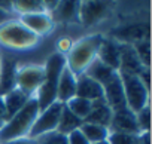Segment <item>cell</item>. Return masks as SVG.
Returning <instances> with one entry per match:
<instances>
[{
    "mask_svg": "<svg viewBox=\"0 0 152 144\" xmlns=\"http://www.w3.org/2000/svg\"><path fill=\"white\" fill-rule=\"evenodd\" d=\"M39 113H40V109H39L37 100L31 97L15 116H12L0 128V144H8L14 140L28 137L30 129Z\"/></svg>",
    "mask_w": 152,
    "mask_h": 144,
    "instance_id": "6da1fadb",
    "label": "cell"
},
{
    "mask_svg": "<svg viewBox=\"0 0 152 144\" xmlns=\"http://www.w3.org/2000/svg\"><path fill=\"white\" fill-rule=\"evenodd\" d=\"M66 65H67L66 56L61 52H55L48 58V61L43 67L45 68L43 82H42V85H40V88L36 92V97H34L37 100L40 111L57 101V86H58L60 76H61Z\"/></svg>",
    "mask_w": 152,
    "mask_h": 144,
    "instance_id": "7a4b0ae2",
    "label": "cell"
},
{
    "mask_svg": "<svg viewBox=\"0 0 152 144\" xmlns=\"http://www.w3.org/2000/svg\"><path fill=\"white\" fill-rule=\"evenodd\" d=\"M102 42L103 37L100 34H93L81 39L70 48L69 55L66 56V62L67 68L75 76L82 75L88 68V65L97 58V52Z\"/></svg>",
    "mask_w": 152,
    "mask_h": 144,
    "instance_id": "3957f363",
    "label": "cell"
},
{
    "mask_svg": "<svg viewBox=\"0 0 152 144\" xmlns=\"http://www.w3.org/2000/svg\"><path fill=\"white\" fill-rule=\"evenodd\" d=\"M36 42L37 36L17 20H11L0 25V43H3L5 46L24 49L33 46Z\"/></svg>",
    "mask_w": 152,
    "mask_h": 144,
    "instance_id": "277c9868",
    "label": "cell"
},
{
    "mask_svg": "<svg viewBox=\"0 0 152 144\" xmlns=\"http://www.w3.org/2000/svg\"><path fill=\"white\" fill-rule=\"evenodd\" d=\"M121 77L125 104L128 110L133 113L140 111L143 107L149 104V91L145 88V85L140 82L139 76L136 75H127V73H118Z\"/></svg>",
    "mask_w": 152,
    "mask_h": 144,
    "instance_id": "5b68a950",
    "label": "cell"
},
{
    "mask_svg": "<svg viewBox=\"0 0 152 144\" xmlns=\"http://www.w3.org/2000/svg\"><path fill=\"white\" fill-rule=\"evenodd\" d=\"M63 106H64V104L55 101V103H52L49 107H46L45 110H42V111L37 114V117H36V120H34V123H33V126H31V129H30L28 138L36 140V138L40 137V135H45V134H49V132L57 131Z\"/></svg>",
    "mask_w": 152,
    "mask_h": 144,
    "instance_id": "8992f818",
    "label": "cell"
},
{
    "mask_svg": "<svg viewBox=\"0 0 152 144\" xmlns=\"http://www.w3.org/2000/svg\"><path fill=\"white\" fill-rule=\"evenodd\" d=\"M45 77V68L40 65H26L18 68L17 71V88L27 94L28 97H33Z\"/></svg>",
    "mask_w": 152,
    "mask_h": 144,
    "instance_id": "52a82bcc",
    "label": "cell"
},
{
    "mask_svg": "<svg viewBox=\"0 0 152 144\" xmlns=\"http://www.w3.org/2000/svg\"><path fill=\"white\" fill-rule=\"evenodd\" d=\"M17 71L18 62L15 58L8 54L0 56V97H5L17 88Z\"/></svg>",
    "mask_w": 152,
    "mask_h": 144,
    "instance_id": "ba28073f",
    "label": "cell"
},
{
    "mask_svg": "<svg viewBox=\"0 0 152 144\" xmlns=\"http://www.w3.org/2000/svg\"><path fill=\"white\" fill-rule=\"evenodd\" d=\"M103 94H104V101L112 109V111H119V110L128 109L127 104H125L124 89H122L121 77H119L118 73L109 82H106L103 85Z\"/></svg>",
    "mask_w": 152,
    "mask_h": 144,
    "instance_id": "9c48e42d",
    "label": "cell"
},
{
    "mask_svg": "<svg viewBox=\"0 0 152 144\" xmlns=\"http://www.w3.org/2000/svg\"><path fill=\"white\" fill-rule=\"evenodd\" d=\"M109 132H121V134H133L139 135V126L136 122V113H133L128 109L113 111L112 120L109 125Z\"/></svg>",
    "mask_w": 152,
    "mask_h": 144,
    "instance_id": "30bf717a",
    "label": "cell"
},
{
    "mask_svg": "<svg viewBox=\"0 0 152 144\" xmlns=\"http://www.w3.org/2000/svg\"><path fill=\"white\" fill-rule=\"evenodd\" d=\"M143 68H146V67H143L140 64V61L133 49V45L131 43H119V70H118V73L139 76Z\"/></svg>",
    "mask_w": 152,
    "mask_h": 144,
    "instance_id": "8fae6325",
    "label": "cell"
},
{
    "mask_svg": "<svg viewBox=\"0 0 152 144\" xmlns=\"http://www.w3.org/2000/svg\"><path fill=\"white\" fill-rule=\"evenodd\" d=\"M76 97L88 100L91 103L103 100L104 98L103 86L97 83L96 80L90 79L88 76L79 75V76H76Z\"/></svg>",
    "mask_w": 152,
    "mask_h": 144,
    "instance_id": "7c38bea8",
    "label": "cell"
},
{
    "mask_svg": "<svg viewBox=\"0 0 152 144\" xmlns=\"http://www.w3.org/2000/svg\"><path fill=\"white\" fill-rule=\"evenodd\" d=\"M107 3L104 2H84L79 3V21L85 27H90L96 22H99L102 18L107 14Z\"/></svg>",
    "mask_w": 152,
    "mask_h": 144,
    "instance_id": "4fadbf2b",
    "label": "cell"
},
{
    "mask_svg": "<svg viewBox=\"0 0 152 144\" xmlns=\"http://www.w3.org/2000/svg\"><path fill=\"white\" fill-rule=\"evenodd\" d=\"M20 22L27 27L33 34L39 36V34H45L49 33L52 28V20L46 12H36V14H27V15H21Z\"/></svg>",
    "mask_w": 152,
    "mask_h": 144,
    "instance_id": "5bb4252c",
    "label": "cell"
},
{
    "mask_svg": "<svg viewBox=\"0 0 152 144\" xmlns=\"http://www.w3.org/2000/svg\"><path fill=\"white\" fill-rule=\"evenodd\" d=\"M75 97H76V76L66 65L57 86V101L61 104H66Z\"/></svg>",
    "mask_w": 152,
    "mask_h": 144,
    "instance_id": "9a60e30c",
    "label": "cell"
},
{
    "mask_svg": "<svg viewBox=\"0 0 152 144\" xmlns=\"http://www.w3.org/2000/svg\"><path fill=\"white\" fill-rule=\"evenodd\" d=\"M97 59H100L103 64L110 67L112 70H119V43L112 39H103L99 52Z\"/></svg>",
    "mask_w": 152,
    "mask_h": 144,
    "instance_id": "2e32d148",
    "label": "cell"
},
{
    "mask_svg": "<svg viewBox=\"0 0 152 144\" xmlns=\"http://www.w3.org/2000/svg\"><path fill=\"white\" fill-rule=\"evenodd\" d=\"M112 109L107 106V103L103 100H99V101H94L93 103V109H91V113L84 119L85 123H96V125H102V126H106L109 129V125H110V120H112Z\"/></svg>",
    "mask_w": 152,
    "mask_h": 144,
    "instance_id": "e0dca14e",
    "label": "cell"
},
{
    "mask_svg": "<svg viewBox=\"0 0 152 144\" xmlns=\"http://www.w3.org/2000/svg\"><path fill=\"white\" fill-rule=\"evenodd\" d=\"M52 22H72L79 20V2H58V6L49 14Z\"/></svg>",
    "mask_w": 152,
    "mask_h": 144,
    "instance_id": "ac0fdd59",
    "label": "cell"
},
{
    "mask_svg": "<svg viewBox=\"0 0 152 144\" xmlns=\"http://www.w3.org/2000/svg\"><path fill=\"white\" fill-rule=\"evenodd\" d=\"M2 98H3V104H5V109H6V117L9 120L12 116H15L26 106V103L31 97H28L27 94H24L23 91H20L18 88H15L11 92H8L5 97H2Z\"/></svg>",
    "mask_w": 152,
    "mask_h": 144,
    "instance_id": "d6986e66",
    "label": "cell"
},
{
    "mask_svg": "<svg viewBox=\"0 0 152 144\" xmlns=\"http://www.w3.org/2000/svg\"><path fill=\"white\" fill-rule=\"evenodd\" d=\"M118 73V71H115V70H112L110 67H107L106 64H103L100 59H94L90 65H88V68L84 71L82 75H85V76H88L90 79H93V80H96L97 83H100L102 86L106 83V82H109L115 75Z\"/></svg>",
    "mask_w": 152,
    "mask_h": 144,
    "instance_id": "ffe728a7",
    "label": "cell"
},
{
    "mask_svg": "<svg viewBox=\"0 0 152 144\" xmlns=\"http://www.w3.org/2000/svg\"><path fill=\"white\" fill-rule=\"evenodd\" d=\"M82 123H84L82 119H79L78 116H75L66 106H63L60 122H58V126H57V132H60V134H63V135L67 137L70 132L78 131L82 126Z\"/></svg>",
    "mask_w": 152,
    "mask_h": 144,
    "instance_id": "44dd1931",
    "label": "cell"
},
{
    "mask_svg": "<svg viewBox=\"0 0 152 144\" xmlns=\"http://www.w3.org/2000/svg\"><path fill=\"white\" fill-rule=\"evenodd\" d=\"M79 131L85 135V138L90 141V144H96L100 141H106L109 137V129L106 126L102 125H96V123H82V126L79 128Z\"/></svg>",
    "mask_w": 152,
    "mask_h": 144,
    "instance_id": "7402d4cb",
    "label": "cell"
},
{
    "mask_svg": "<svg viewBox=\"0 0 152 144\" xmlns=\"http://www.w3.org/2000/svg\"><path fill=\"white\" fill-rule=\"evenodd\" d=\"M143 30L148 31V25L142 27L140 24H133V25H125V27H122L118 31H113V34L116 37H119V40H124L125 43H128V40L139 42V40H145L143 33H142Z\"/></svg>",
    "mask_w": 152,
    "mask_h": 144,
    "instance_id": "603a6c76",
    "label": "cell"
},
{
    "mask_svg": "<svg viewBox=\"0 0 152 144\" xmlns=\"http://www.w3.org/2000/svg\"><path fill=\"white\" fill-rule=\"evenodd\" d=\"M64 106H66L75 116H78V117L82 119V120L91 113V109H93V103H91V101L84 100V98H79V97L72 98V100L67 101Z\"/></svg>",
    "mask_w": 152,
    "mask_h": 144,
    "instance_id": "cb8c5ba5",
    "label": "cell"
},
{
    "mask_svg": "<svg viewBox=\"0 0 152 144\" xmlns=\"http://www.w3.org/2000/svg\"><path fill=\"white\" fill-rule=\"evenodd\" d=\"M14 9L20 12L21 15L45 12L40 0H17V2H14Z\"/></svg>",
    "mask_w": 152,
    "mask_h": 144,
    "instance_id": "d4e9b609",
    "label": "cell"
},
{
    "mask_svg": "<svg viewBox=\"0 0 152 144\" xmlns=\"http://www.w3.org/2000/svg\"><path fill=\"white\" fill-rule=\"evenodd\" d=\"M133 49L140 61V64L146 68H149V55H151V45H149V39L145 40H139L133 45Z\"/></svg>",
    "mask_w": 152,
    "mask_h": 144,
    "instance_id": "484cf974",
    "label": "cell"
},
{
    "mask_svg": "<svg viewBox=\"0 0 152 144\" xmlns=\"http://www.w3.org/2000/svg\"><path fill=\"white\" fill-rule=\"evenodd\" d=\"M136 122H137L140 132H149V128H151V107H149V104L136 113Z\"/></svg>",
    "mask_w": 152,
    "mask_h": 144,
    "instance_id": "4316f807",
    "label": "cell"
},
{
    "mask_svg": "<svg viewBox=\"0 0 152 144\" xmlns=\"http://www.w3.org/2000/svg\"><path fill=\"white\" fill-rule=\"evenodd\" d=\"M36 144H67V137L54 131L36 138Z\"/></svg>",
    "mask_w": 152,
    "mask_h": 144,
    "instance_id": "83f0119b",
    "label": "cell"
},
{
    "mask_svg": "<svg viewBox=\"0 0 152 144\" xmlns=\"http://www.w3.org/2000/svg\"><path fill=\"white\" fill-rule=\"evenodd\" d=\"M107 143L109 144H137V135L110 132L109 137H107Z\"/></svg>",
    "mask_w": 152,
    "mask_h": 144,
    "instance_id": "f1b7e54d",
    "label": "cell"
},
{
    "mask_svg": "<svg viewBox=\"0 0 152 144\" xmlns=\"http://www.w3.org/2000/svg\"><path fill=\"white\" fill-rule=\"evenodd\" d=\"M67 144H90V141L85 138V135L78 129L67 135Z\"/></svg>",
    "mask_w": 152,
    "mask_h": 144,
    "instance_id": "f546056e",
    "label": "cell"
},
{
    "mask_svg": "<svg viewBox=\"0 0 152 144\" xmlns=\"http://www.w3.org/2000/svg\"><path fill=\"white\" fill-rule=\"evenodd\" d=\"M0 11L9 14L11 11H14V2H11V0H0Z\"/></svg>",
    "mask_w": 152,
    "mask_h": 144,
    "instance_id": "4dcf8cb0",
    "label": "cell"
},
{
    "mask_svg": "<svg viewBox=\"0 0 152 144\" xmlns=\"http://www.w3.org/2000/svg\"><path fill=\"white\" fill-rule=\"evenodd\" d=\"M6 120H8V117H6V109H5V104H3V98L0 97V128L6 123Z\"/></svg>",
    "mask_w": 152,
    "mask_h": 144,
    "instance_id": "1f68e13d",
    "label": "cell"
},
{
    "mask_svg": "<svg viewBox=\"0 0 152 144\" xmlns=\"http://www.w3.org/2000/svg\"><path fill=\"white\" fill-rule=\"evenodd\" d=\"M137 144H151V132H140L137 135Z\"/></svg>",
    "mask_w": 152,
    "mask_h": 144,
    "instance_id": "d6a6232c",
    "label": "cell"
},
{
    "mask_svg": "<svg viewBox=\"0 0 152 144\" xmlns=\"http://www.w3.org/2000/svg\"><path fill=\"white\" fill-rule=\"evenodd\" d=\"M8 144H36V140H33V138H28V137H26V138L14 140V141H11V143H8Z\"/></svg>",
    "mask_w": 152,
    "mask_h": 144,
    "instance_id": "836d02e7",
    "label": "cell"
},
{
    "mask_svg": "<svg viewBox=\"0 0 152 144\" xmlns=\"http://www.w3.org/2000/svg\"><path fill=\"white\" fill-rule=\"evenodd\" d=\"M58 48L61 49V51H70V42H69V39H63L60 43H58Z\"/></svg>",
    "mask_w": 152,
    "mask_h": 144,
    "instance_id": "e575fe53",
    "label": "cell"
},
{
    "mask_svg": "<svg viewBox=\"0 0 152 144\" xmlns=\"http://www.w3.org/2000/svg\"><path fill=\"white\" fill-rule=\"evenodd\" d=\"M11 20H12V18H11L9 14H6V12H3V11H0V25L5 24V22H8V21H11Z\"/></svg>",
    "mask_w": 152,
    "mask_h": 144,
    "instance_id": "d590c367",
    "label": "cell"
},
{
    "mask_svg": "<svg viewBox=\"0 0 152 144\" xmlns=\"http://www.w3.org/2000/svg\"><path fill=\"white\" fill-rule=\"evenodd\" d=\"M96 144H109V143H107V140H106V141H100V143H96Z\"/></svg>",
    "mask_w": 152,
    "mask_h": 144,
    "instance_id": "8d00e7d4",
    "label": "cell"
}]
</instances>
